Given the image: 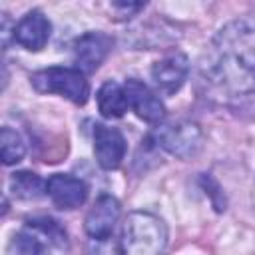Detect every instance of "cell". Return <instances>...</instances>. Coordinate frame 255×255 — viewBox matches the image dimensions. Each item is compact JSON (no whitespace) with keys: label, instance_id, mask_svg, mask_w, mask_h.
<instances>
[{"label":"cell","instance_id":"obj_1","mask_svg":"<svg viewBox=\"0 0 255 255\" xmlns=\"http://www.w3.org/2000/svg\"><path fill=\"white\" fill-rule=\"evenodd\" d=\"M249 32L251 30L239 22L221 30L219 58L211 72L215 80L227 88L249 90L255 86V44L247 46Z\"/></svg>","mask_w":255,"mask_h":255},{"label":"cell","instance_id":"obj_2","mask_svg":"<svg viewBox=\"0 0 255 255\" xmlns=\"http://www.w3.org/2000/svg\"><path fill=\"white\" fill-rule=\"evenodd\" d=\"M167 227L149 211H131L124 223L120 253L122 255H165Z\"/></svg>","mask_w":255,"mask_h":255},{"label":"cell","instance_id":"obj_3","mask_svg":"<svg viewBox=\"0 0 255 255\" xmlns=\"http://www.w3.org/2000/svg\"><path fill=\"white\" fill-rule=\"evenodd\" d=\"M32 86L42 94H60L70 102L82 106L88 102L90 86L84 78V72L78 68H46L32 74Z\"/></svg>","mask_w":255,"mask_h":255},{"label":"cell","instance_id":"obj_4","mask_svg":"<svg viewBox=\"0 0 255 255\" xmlns=\"http://www.w3.org/2000/svg\"><path fill=\"white\" fill-rule=\"evenodd\" d=\"M157 143L179 159H189L199 153L203 145V133L193 122H177L161 126L155 133Z\"/></svg>","mask_w":255,"mask_h":255},{"label":"cell","instance_id":"obj_5","mask_svg":"<svg viewBox=\"0 0 255 255\" xmlns=\"http://www.w3.org/2000/svg\"><path fill=\"white\" fill-rule=\"evenodd\" d=\"M120 219V201L112 195H100L86 215V233L92 239L106 241Z\"/></svg>","mask_w":255,"mask_h":255},{"label":"cell","instance_id":"obj_6","mask_svg":"<svg viewBox=\"0 0 255 255\" xmlns=\"http://www.w3.org/2000/svg\"><path fill=\"white\" fill-rule=\"evenodd\" d=\"M94 151L100 167L116 169L126 155V139L118 128L96 124L94 128Z\"/></svg>","mask_w":255,"mask_h":255},{"label":"cell","instance_id":"obj_7","mask_svg":"<svg viewBox=\"0 0 255 255\" xmlns=\"http://www.w3.org/2000/svg\"><path fill=\"white\" fill-rule=\"evenodd\" d=\"M46 193L60 209H76L88 197V185L74 175L68 173H54L46 181Z\"/></svg>","mask_w":255,"mask_h":255},{"label":"cell","instance_id":"obj_8","mask_svg":"<svg viewBox=\"0 0 255 255\" xmlns=\"http://www.w3.org/2000/svg\"><path fill=\"white\" fill-rule=\"evenodd\" d=\"M126 98H128V104L129 108L145 122L149 124H157L163 120L165 116V108L161 104V100L139 80H128L126 86Z\"/></svg>","mask_w":255,"mask_h":255},{"label":"cell","instance_id":"obj_9","mask_svg":"<svg viewBox=\"0 0 255 255\" xmlns=\"http://www.w3.org/2000/svg\"><path fill=\"white\" fill-rule=\"evenodd\" d=\"M112 40L102 32H88L74 44V60L80 72H94L106 60Z\"/></svg>","mask_w":255,"mask_h":255},{"label":"cell","instance_id":"obj_10","mask_svg":"<svg viewBox=\"0 0 255 255\" xmlns=\"http://www.w3.org/2000/svg\"><path fill=\"white\" fill-rule=\"evenodd\" d=\"M187 72H189L187 58L183 54L175 52V54H169V56H165V58H161L159 62L153 64L151 78L163 94H173L183 86V82L187 78Z\"/></svg>","mask_w":255,"mask_h":255},{"label":"cell","instance_id":"obj_11","mask_svg":"<svg viewBox=\"0 0 255 255\" xmlns=\"http://www.w3.org/2000/svg\"><path fill=\"white\" fill-rule=\"evenodd\" d=\"M50 22L40 10L28 12L16 26H14V40L24 46L26 50L38 52L42 50L50 40Z\"/></svg>","mask_w":255,"mask_h":255},{"label":"cell","instance_id":"obj_12","mask_svg":"<svg viewBox=\"0 0 255 255\" xmlns=\"http://www.w3.org/2000/svg\"><path fill=\"white\" fill-rule=\"evenodd\" d=\"M126 90L116 82H106L98 90V108L104 118H122L128 110Z\"/></svg>","mask_w":255,"mask_h":255},{"label":"cell","instance_id":"obj_13","mask_svg":"<svg viewBox=\"0 0 255 255\" xmlns=\"http://www.w3.org/2000/svg\"><path fill=\"white\" fill-rule=\"evenodd\" d=\"M10 187L20 199H36L46 191V183L32 171H16L10 177Z\"/></svg>","mask_w":255,"mask_h":255},{"label":"cell","instance_id":"obj_14","mask_svg":"<svg viewBox=\"0 0 255 255\" xmlns=\"http://www.w3.org/2000/svg\"><path fill=\"white\" fill-rule=\"evenodd\" d=\"M0 149H2L4 165H12V163L22 161V157L26 153V145H24L20 133H16L10 128H2V131H0Z\"/></svg>","mask_w":255,"mask_h":255},{"label":"cell","instance_id":"obj_15","mask_svg":"<svg viewBox=\"0 0 255 255\" xmlns=\"http://www.w3.org/2000/svg\"><path fill=\"white\" fill-rule=\"evenodd\" d=\"M6 253L8 255H46V245L38 237L26 231H20L10 239Z\"/></svg>","mask_w":255,"mask_h":255},{"label":"cell","instance_id":"obj_16","mask_svg":"<svg viewBox=\"0 0 255 255\" xmlns=\"http://www.w3.org/2000/svg\"><path fill=\"white\" fill-rule=\"evenodd\" d=\"M28 223H30L32 227L40 229L44 235H48L50 241H54L56 245H64V243H66V233H64V229L58 225V221H54V219H50V217H40V219L28 221Z\"/></svg>","mask_w":255,"mask_h":255}]
</instances>
